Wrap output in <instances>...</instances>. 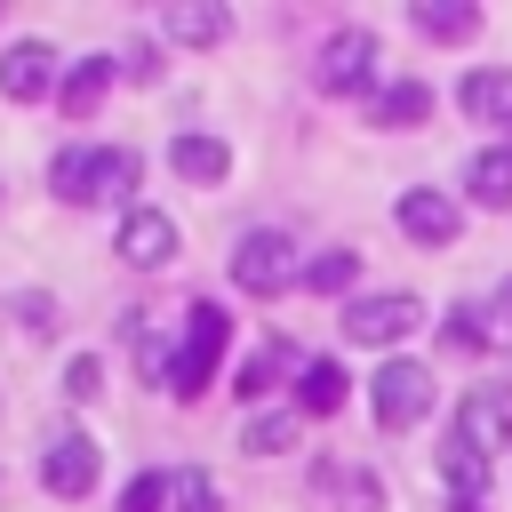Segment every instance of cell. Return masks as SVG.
<instances>
[{
    "label": "cell",
    "instance_id": "6da1fadb",
    "mask_svg": "<svg viewBox=\"0 0 512 512\" xmlns=\"http://www.w3.org/2000/svg\"><path fill=\"white\" fill-rule=\"evenodd\" d=\"M224 336H232V320H224V304H216V296H200V304L184 312V344H176V368H168V392H184V400H200V392H208V376H216V352H224Z\"/></svg>",
    "mask_w": 512,
    "mask_h": 512
},
{
    "label": "cell",
    "instance_id": "7a4b0ae2",
    "mask_svg": "<svg viewBox=\"0 0 512 512\" xmlns=\"http://www.w3.org/2000/svg\"><path fill=\"white\" fill-rule=\"evenodd\" d=\"M368 408H376V432H408L432 408V368L424 360H384L368 376Z\"/></svg>",
    "mask_w": 512,
    "mask_h": 512
},
{
    "label": "cell",
    "instance_id": "3957f363",
    "mask_svg": "<svg viewBox=\"0 0 512 512\" xmlns=\"http://www.w3.org/2000/svg\"><path fill=\"white\" fill-rule=\"evenodd\" d=\"M376 32L368 24H344V32H328L320 40V56H312V80H320V96H352V88H368V72H376Z\"/></svg>",
    "mask_w": 512,
    "mask_h": 512
},
{
    "label": "cell",
    "instance_id": "277c9868",
    "mask_svg": "<svg viewBox=\"0 0 512 512\" xmlns=\"http://www.w3.org/2000/svg\"><path fill=\"white\" fill-rule=\"evenodd\" d=\"M288 280H304V264H296V248H288L280 232H248V240L232 248V288H248V296H280Z\"/></svg>",
    "mask_w": 512,
    "mask_h": 512
},
{
    "label": "cell",
    "instance_id": "5b68a950",
    "mask_svg": "<svg viewBox=\"0 0 512 512\" xmlns=\"http://www.w3.org/2000/svg\"><path fill=\"white\" fill-rule=\"evenodd\" d=\"M456 440L480 448V456L512 448V384H472V392L456 400Z\"/></svg>",
    "mask_w": 512,
    "mask_h": 512
},
{
    "label": "cell",
    "instance_id": "8992f818",
    "mask_svg": "<svg viewBox=\"0 0 512 512\" xmlns=\"http://www.w3.org/2000/svg\"><path fill=\"white\" fill-rule=\"evenodd\" d=\"M416 320H424V304H416L408 288H392V296H360V304L344 312V336H352V344H400Z\"/></svg>",
    "mask_w": 512,
    "mask_h": 512
},
{
    "label": "cell",
    "instance_id": "52a82bcc",
    "mask_svg": "<svg viewBox=\"0 0 512 512\" xmlns=\"http://www.w3.org/2000/svg\"><path fill=\"white\" fill-rule=\"evenodd\" d=\"M64 80H56V56H48V40H16V48H0V96L8 104H40V96H56Z\"/></svg>",
    "mask_w": 512,
    "mask_h": 512
},
{
    "label": "cell",
    "instance_id": "ba28073f",
    "mask_svg": "<svg viewBox=\"0 0 512 512\" xmlns=\"http://www.w3.org/2000/svg\"><path fill=\"white\" fill-rule=\"evenodd\" d=\"M400 232L424 240V248H448V240L464 232V208H456L448 192H432V184H408V192H400Z\"/></svg>",
    "mask_w": 512,
    "mask_h": 512
},
{
    "label": "cell",
    "instance_id": "9c48e42d",
    "mask_svg": "<svg viewBox=\"0 0 512 512\" xmlns=\"http://www.w3.org/2000/svg\"><path fill=\"white\" fill-rule=\"evenodd\" d=\"M40 488L48 496H88L96 488V440L88 432H56L48 456H40Z\"/></svg>",
    "mask_w": 512,
    "mask_h": 512
},
{
    "label": "cell",
    "instance_id": "30bf717a",
    "mask_svg": "<svg viewBox=\"0 0 512 512\" xmlns=\"http://www.w3.org/2000/svg\"><path fill=\"white\" fill-rule=\"evenodd\" d=\"M112 248H120L136 272H160V264L176 256V224H168L160 208H128V216H120V232H112Z\"/></svg>",
    "mask_w": 512,
    "mask_h": 512
},
{
    "label": "cell",
    "instance_id": "8fae6325",
    "mask_svg": "<svg viewBox=\"0 0 512 512\" xmlns=\"http://www.w3.org/2000/svg\"><path fill=\"white\" fill-rule=\"evenodd\" d=\"M168 168H176L184 184H224L232 152H224V136H208V128H184V136L168 144Z\"/></svg>",
    "mask_w": 512,
    "mask_h": 512
},
{
    "label": "cell",
    "instance_id": "7c38bea8",
    "mask_svg": "<svg viewBox=\"0 0 512 512\" xmlns=\"http://www.w3.org/2000/svg\"><path fill=\"white\" fill-rule=\"evenodd\" d=\"M112 72H120V56H80V64L64 72V88H56V104H64L72 120H88V112L104 104V88H112Z\"/></svg>",
    "mask_w": 512,
    "mask_h": 512
},
{
    "label": "cell",
    "instance_id": "4fadbf2b",
    "mask_svg": "<svg viewBox=\"0 0 512 512\" xmlns=\"http://www.w3.org/2000/svg\"><path fill=\"white\" fill-rule=\"evenodd\" d=\"M136 176H144V160H136L128 144H96V152H88V200H128Z\"/></svg>",
    "mask_w": 512,
    "mask_h": 512
},
{
    "label": "cell",
    "instance_id": "5bb4252c",
    "mask_svg": "<svg viewBox=\"0 0 512 512\" xmlns=\"http://www.w3.org/2000/svg\"><path fill=\"white\" fill-rule=\"evenodd\" d=\"M464 192H472L480 208H512V144L472 152V160H464Z\"/></svg>",
    "mask_w": 512,
    "mask_h": 512
},
{
    "label": "cell",
    "instance_id": "9a60e30c",
    "mask_svg": "<svg viewBox=\"0 0 512 512\" xmlns=\"http://www.w3.org/2000/svg\"><path fill=\"white\" fill-rule=\"evenodd\" d=\"M160 24H168V40H184V48H216V40L232 32V16H224L216 0H176Z\"/></svg>",
    "mask_w": 512,
    "mask_h": 512
},
{
    "label": "cell",
    "instance_id": "2e32d148",
    "mask_svg": "<svg viewBox=\"0 0 512 512\" xmlns=\"http://www.w3.org/2000/svg\"><path fill=\"white\" fill-rule=\"evenodd\" d=\"M344 384H352V376H344L336 360H304V368H296V408H304V416H336V408H344Z\"/></svg>",
    "mask_w": 512,
    "mask_h": 512
},
{
    "label": "cell",
    "instance_id": "e0dca14e",
    "mask_svg": "<svg viewBox=\"0 0 512 512\" xmlns=\"http://www.w3.org/2000/svg\"><path fill=\"white\" fill-rule=\"evenodd\" d=\"M296 424H304V408H248L240 448L248 456H280V448H296Z\"/></svg>",
    "mask_w": 512,
    "mask_h": 512
},
{
    "label": "cell",
    "instance_id": "ac0fdd59",
    "mask_svg": "<svg viewBox=\"0 0 512 512\" xmlns=\"http://www.w3.org/2000/svg\"><path fill=\"white\" fill-rule=\"evenodd\" d=\"M456 104H464L472 120H512V72H504V64H488V72H464Z\"/></svg>",
    "mask_w": 512,
    "mask_h": 512
},
{
    "label": "cell",
    "instance_id": "d6986e66",
    "mask_svg": "<svg viewBox=\"0 0 512 512\" xmlns=\"http://www.w3.org/2000/svg\"><path fill=\"white\" fill-rule=\"evenodd\" d=\"M408 16H416L424 40H472V32H480V8H472V0H416Z\"/></svg>",
    "mask_w": 512,
    "mask_h": 512
},
{
    "label": "cell",
    "instance_id": "ffe728a7",
    "mask_svg": "<svg viewBox=\"0 0 512 512\" xmlns=\"http://www.w3.org/2000/svg\"><path fill=\"white\" fill-rule=\"evenodd\" d=\"M424 112H432V88H424V80H392V88H376V104H368L376 128H416Z\"/></svg>",
    "mask_w": 512,
    "mask_h": 512
},
{
    "label": "cell",
    "instance_id": "44dd1931",
    "mask_svg": "<svg viewBox=\"0 0 512 512\" xmlns=\"http://www.w3.org/2000/svg\"><path fill=\"white\" fill-rule=\"evenodd\" d=\"M440 480L456 488V504H480V488H488V456L464 448V440H448V448H440Z\"/></svg>",
    "mask_w": 512,
    "mask_h": 512
},
{
    "label": "cell",
    "instance_id": "7402d4cb",
    "mask_svg": "<svg viewBox=\"0 0 512 512\" xmlns=\"http://www.w3.org/2000/svg\"><path fill=\"white\" fill-rule=\"evenodd\" d=\"M352 280H360V256H352V248H328V256H304V288H312V296H344Z\"/></svg>",
    "mask_w": 512,
    "mask_h": 512
},
{
    "label": "cell",
    "instance_id": "603a6c76",
    "mask_svg": "<svg viewBox=\"0 0 512 512\" xmlns=\"http://www.w3.org/2000/svg\"><path fill=\"white\" fill-rule=\"evenodd\" d=\"M280 360H288L280 344H264V352H248V360H240V384H232V392H240V400L256 408V400L272 392V376H280Z\"/></svg>",
    "mask_w": 512,
    "mask_h": 512
},
{
    "label": "cell",
    "instance_id": "cb8c5ba5",
    "mask_svg": "<svg viewBox=\"0 0 512 512\" xmlns=\"http://www.w3.org/2000/svg\"><path fill=\"white\" fill-rule=\"evenodd\" d=\"M440 344H456V352H480V344H496V328H480V312H472V304H456V312L440 320Z\"/></svg>",
    "mask_w": 512,
    "mask_h": 512
},
{
    "label": "cell",
    "instance_id": "d4e9b609",
    "mask_svg": "<svg viewBox=\"0 0 512 512\" xmlns=\"http://www.w3.org/2000/svg\"><path fill=\"white\" fill-rule=\"evenodd\" d=\"M48 184H56V200H88V152H56Z\"/></svg>",
    "mask_w": 512,
    "mask_h": 512
},
{
    "label": "cell",
    "instance_id": "484cf974",
    "mask_svg": "<svg viewBox=\"0 0 512 512\" xmlns=\"http://www.w3.org/2000/svg\"><path fill=\"white\" fill-rule=\"evenodd\" d=\"M96 392H104V360L96 352H72L64 360V400H96Z\"/></svg>",
    "mask_w": 512,
    "mask_h": 512
},
{
    "label": "cell",
    "instance_id": "4316f807",
    "mask_svg": "<svg viewBox=\"0 0 512 512\" xmlns=\"http://www.w3.org/2000/svg\"><path fill=\"white\" fill-rule=\"evenodd\" d=\"M160 496H176V480H160V472H136V480L120 488V512H160Z\"/></svg>",
    "mask_w": 512,
    "mask_h": 512
},
{
    "label": "cell",
    "instance_id": "83f0119b",
    "mask_svg": "<svg viewBox=\"0 0 512 512\" xmlns=\"http://www.w3.org/2000/svg\"><path fill=\"white\" fill-rule=\"evenodd\" d=\"M16 320H24V336H56V296L24 288V296H16Z\"/></svg>",
    "mask_w": 512,
    "mask_h": 512
},
{
    "label": "cell",
    "instance_id": "f1b7e54d",
    "mask_svg": "<svg viewBox=\"0 0 512 512\" xmlns=\"http://www.w3.org/2000/svg\"><path fill=\"white\" fill-rule=\"evenodd\" d=\"M176 512H216V480L192 464V472H176Z\"/></svg>",
    "mask_w": 512,
    "mask_h": 512
},
{
    "label": "cell",
    "instance_id": "f546056e",
    "mask_svg": "<svg viewBox=\"0 0 512 512\" xmlns=\"http://www.w3.org/2000/svg\"><path fill=\"white\" fill-rule=\"evenodd\" d=\"M120 72H128V80H160V48H152V40H128Z\"/></svg>",
    "mask_w": 512,
    "mask_h": 512
},
{
    "label": "cell",
    "instance_id": "4dcf8cb0",
    "mask_svg": "<svg viewBox=\"0 0 512 512\" xmlns=\"http://www.w3.org/2000/svg\"><path fill=\"white\" fill-rule=\"evenodd\" d=\"M376 504H384V488H376L368 472H352V480H344V512H376Z\"/></svg>",
    "mask_w": 512,
    "mask_h": 512
},
{
    "label": "cell",
    "instance_id": "1f68e13d",
    "mask_svg": "<svg viewBox=\"0 0 512 512\" xmlns=\"http://www.w3.org/2000/svg\"><path fill=\"white\" fill-rule=\"evenodd\" d=\"M496 312H504V320H512V280H504V288H496Z\"/></svg>",
    "mask_w": 512,
    "mask_h": 512
},
{
    "label": "cell",
    "instance_id": "d6a6232c",
    "mask_svg": "<svg viewBox=\"0 0 512 512\" xmlns=\"http://www.w3.org/2000/svg\"><path fill=\"white\" fill-rule=\"evenodd\" d=\"M456 512H480V504H456Z\"/></svg>",
    "mask_w": 512,
    "mask_h": 512
}]
</instances>
